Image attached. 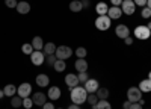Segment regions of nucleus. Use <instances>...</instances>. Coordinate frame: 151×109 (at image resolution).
I'll return each instance as SVG.
<instances>
[{
  "label": "nucleus",
  "instance_id": "obj_1",
  "mask_svg": "<svg viewBox=\"0 0 151 109\" xmlns=\"http://www.w3.org/2000/svg\"><path fill=\"white\" fill-rule=\"evenodd\" d=\"M70 97H71V102H73L74 105H82V103H85L86 99H88V91L85 90V87H79V85H77V87L71 88Z\"/></svg>",
  "mask_w": 151,
  "mask_h": 109
},
{
  "label": "nucleus",
  "instance_id": "obj_2",
  "mask_svg": "<svg viewBox=\"0 0 151 109\" xmlns=\"http://www.w3.org/2000/svg\"><path fill=\"white\" fill-rule=\"evenodd\" d=\"M142 99V91L139 90V87H130L127 91V100L132 103H137Z\"/></svg>",
  "mask_w": 151,
  "mask_h": 109
},
{
  "label": "nucleus",
  "instance_id": "obj_3",
  "mask_svg": "<svg viewBox=\"0 0 151 109\" xmlns=\"http://www.w3.org/2000/svg\"><path fill=\"white\" fill-rule=\"evenodd\" d=\"M55 55H56V58H58V59L67 61L68 58H71L73 50H71V48H70L68 45H59V47H56V52H55Z\"/></svg>",
  "mask_w": 151,
  "mask_h": 109
},
{
  "label": "nucleus",
  "instance_id": "obj_4",
  "mask_svg": "<svg viewBox=\"0 0 151 109\" xmlns=\"http://www.w3.org/2000/svg\"><path fill=\"white\" fill-rule=\"evenodd\" d=\"M133 33H134V38L136 40H142V41L148 40L150 36H151V30L147 26H136V29H134Z\"/></svg>",
  "mask_w": 151,
  "mask_h": 109
},
{
  "label": "nucleus",
  "instance_id": "obj_5",
  "mask_svg": "<svg viewBox=\"0 0 151 109\" xmlns=\"http://www.w3.org/2000/svg\"><path fill=\"white\" fill-rule=\"evenodd\" d=\"M112 24V20L107 15H98V18L95 20V27L98 30H107Z\"/></svg>",
  "mask_w": 151,
  "mask_h": 109
},
{
  "label": "nucleus",
  "instance_id": "obj_6",
  "mask_svg": "<svg viewBox=\"0 0 151 109\" xmlns=\"http://www.w3.org/2000/svg\"><path fill=\"white\" fill-rule=\"evenodd\" d=\"M121 9H122V14H125V15H133L134 11H136V5H134L133 0H122Z\"/></svg>",
  "mask_w": 151,
  "mask_h": 109
},
{
  "label": "nucleus",
  "instance_id": "obj_7",
  "mask_svg": "<svg viewBox=\"0 0 151 109\" xmlns=\"http://www.w3.org/2000/svg\"><path fill=\"white\" fill-rule=\"evenodd\" d=\"M30 61L33 65H42L45 62V53L44 52H40V50H35L32 55H30Z\"/></svg>",
  "mask_w": 151,
  "mask_h": 109
},
{
  "label": "nucleus",
  "instance_id": "obj_8",
  "mask_svg": "<svg viewBox=\"0 0 151 109\" xmlns=\"http://www.w3.org/2000/svg\"><path fill=\"white\" fill-rule=\"evenodd\" d=\"M30 92H32V85L30 83H21L20 87L17 88V94L21 97V99H26V97H29L30 95Z\"/></svg>",
  "mask_w": 151,
  "mask_h": 109
},
{
  "label": "nucleus",
  "instance_id": "obj_9",
  "mask_svg": "<svg viewBox=\"0 0 151 109\" xmlns=\"http://www.w3.org/2000/svg\"><path fill=\"white\" fill-rule=\"evenodd\" d=\"M115 33L118 38L124 40V38H127V36H130V29L125 26V24H118L116 29H115Z\"/></svg>",
  "mask_w": 151,
  "mask_h": 109
},
{
  "label": "nucleus",
  "instance_id": "obj_10",
  "mask_svg": "<svg viewBox=\"0 0 151 109\" xmlns=\"http://www.w3.org/2000/svg\"><path fill=\"white\" fill-rule=\"evenodd\" d=\"M100 88V85L95 79H88L85 82V90L88 91V94H92V92H97V90Z\"/></svg>",
  "mask_w": 151,
  "mask_h": 109
},
{
  "label": "nucleus",
  "instance_id": "obj_11",
  "mask_svg": "<svg viewBox=\"0 0 151 109\" xmlns=\"http://www.w3.org/2000/svg\"><path fill=\"white\" fill-rule=\"evenodd\" d=\"M121 15H122L121 6H112V8H109V11H107V17H109L110 20H118Z\"/></svg>",
  "mask_w": 151,
  "mask_h": 109
},
{
  "label": "nucleus",
  "instance_id": "obj_12",
  "mask_svg": "<svg viewBox=\"0 0 151 109\" xmlns=\"http://www.w3.org/2000/svg\"><path fill=\"white\" fill-rule=\"evenodd\" d=\"M32 100H33V105H36V106H44V103L47 102V95L44 92H35Z\"/></svg>",
  "mask_w": 151,
  "mask_h": 109
},
{
  "label": "nucleus",
  "instance_id": "obj_13",
  "mask_svg": "<svg viewBox=\"0 0 151 109\" xmlns=\"http://www.w3.org/2000/svg\"><path fill=\"white\" fill-rule=\"evenodd\" d=\"M35 82H36V85H38V87H41V88H45V87H48V83H50V79H48V76H47V74H44V73H41V74H38V76H36Z\"/></svg>",
  "mask_w": 151,
  "mask_h": 109
},
{
  "label": "nucleus",
  "instance_id": "obj_14",
  "mask_svg": "<svg viewBox=\"0 0 151 109\" xmlns=\"http://www.w3.org/2000/svg\"><path fill=\"white\" fill-rule=\"evenodd\" d=\"M65 83L68 85L70 88H74V87H77L80 82H79V77H77V76L73 74V73H70V74L65 76Z\"/></svg>",
  "mask_w": 151,
  "mask_h": 109
},
{
  "label": "nucleus",
  "instance_id": "obj_15",
  "mask_svg": "<svg viewBox=\"0 0 151 109\" xmlns=\"http://www.w3.org/2000/svg\"><path fill=\"white\" fill-rule=\"evenodd\" d=\"M47 95H48L50 100H59L60 99V90H59V87H52L48 90Z\"/></svg>",
  "mask_w": 151,
  "mask_h": 109
},
{
  "label": "nucleus",
  "instance_id": "obj_16",
  "mask_svg": "<svg viewBox=\"0 0 151 109\" xmlns=\"http://www.w3.org/2000/svg\"><path fill=\"white\" fill-rule=\"evenodd\" d=\"M74 67H76V70H77L79 73H83V71H88V62H86V59H77L74 62Z\"/></svg>",
  "mask_w": 151,
  "mask_h": 109
},
{
  "label": "nucleus",
  "instance_id": "obj_17",
  "mask_svg": "<svg viewBox=\"0 0 151 109\" xmlns=\"http://www.w3.org/2000/svg\"><path fill=\"white\" fill-rule=\"evenodd\" d=\"M30 44H32V47H33V50H40V52H42V48H44V41H42L41 36H35Z\"/></svg>",
  "mask_w": 151,
  "mask_h": 109
},
{
  "label": "nucleus",
  "instance_id": "obj_18",
  "mask_svg": "<svg viewBox=\"0 0 151 109\" xmlns=\"http://www.w3.org/2000/svg\"><path fill=\"white\" fill-rule=\"evenodd\" d=\"M17 11H18V14H27L30 11V5L27 2H24V0H20L17 5Z\"/></svg>",
  "mask_w": 151,
  "mask_h": 109
},
{
  "label": "nucleus",
  "instance_id": "obj_19",
  "mask_svg": "<svg viewBox=\"0 0 151 109\" xmlns=\"http://www.w3.org/2000/svg\"><path fill=\"white\" fill-rule=\"evenodd\" d=\"M139 90L142 91V94L144 92H151V80L150 79H144L141 83H139Z\"/></svg>",
  "mask_w": 151,
  "mask_h": 109
},
{
  "label": "nucleus",
  "instance_id": "obj_20",
  "mask_svg": "<svg viewBox=\"0 0 151 109\" xmlns=\"http://www.w3.org/2000/svg\"><path fill=\"white\" fill-rule=\"evenodd\" d=\"M95 11L98 15H107V11H109V6L104 3V2H100L97 6H95Z\"/></svg>",
  "mask_w": 151,
  "mask_h": 109
},
{
  "label": "nucleus",
  "instance_id": "obj_21",
  "mask_svg": "<svg viewBox=\"0 0 151 109\" xmlns=\"http://www.w3.org/2000/svg\"><path fill=\"white\" fill-rule=\"evenodd\" d=\"M83 9V5H82V0H73L70 3V11L71 12H80Z\"/></svg>",
  "mask_w": 151,
  "mask_h": 109
},
{
  "label": "nucleus",
  "instance_id": "obj_22",
  "mask_svg": "<svg viewBox=\"0 0 151 109\" xmlns=\"http://www.w3.org/2000/svg\"><path fill=\"white\" fill-rule=\"evenodd\" d=\"M3 92H5V95H6V97H14V95L17 94V88H15V85H12V83L6 85V87L3 88Z\"/></svg>",
  "mask_w": 151,
  "mask_h": 109
},
{
  "label": "nucleus",
  "instance_id": "obj_23",
  "mask_svg": "<svg viewBox=\"0 0 151 109\" xmlns=\"http://www.w3.org/2000/svg\"><path fill=\"white\" fill-rule=\"evenodd\" d=\"M95 94H97V97H98V100H107L109 90H107V88H98Z\"/></svg>",
  "mask_w": 151,
  "mask_h": 109
},
{
  "label": "nucleus",
  "instance_id": "obj_24",
  "mask_svg": "<svg viewBox=\"0 0 151 109\" xmlns=\"http://www.w3.org/2000/svg\"><path fill=\"white\" fill-rule=\"evenodd\" d=\"M44 53L45 55H55V52H56V45H55V43H47V44H44Z\"/></svg>",
  "mask_w": 151,
  "mask_h": 109
},
{
  "label": "nucleus",
  "instance_id": "obj_25",
  "mask_svg": "<svg viewBox=\"0 0 151 109\" xmlns=\"http://www.w3.org/2000/svg\"><path fill=\"white\" fill-rule=\"evenodd\" d=\"M11 106H12V108H20V106H23V99H21L20 95L11 97Z\"/></svg>",
  "mask_w": 151,
  "mask_h": 109
},
{
  "label": "nucleus",
  "instance_id": "obj_26",
  "mask_svg": "<svg viewBox=\"0 0 151 109\" xmlns=\"http://www.w3.org/2000/svg\"><path fill=\"white\" fill-rule=\"evenodd\" d=\"M55 70L58 71V73H62V71H64L65 68H67V65H65V61H62V59H58L56 61V62H55Z\"/></svg>",
  "mask_w": 151,
  "mask_h": 109
},
{
  "label": "nucleus",
  "instance_id": "obj_27",
  "mask_svg": "<svg viewBox=\"0 0 151 109\" xmlns=\"http://www.w3.org/2000/svg\"><path fill=\"white\" fill-rule=\"evenodd\" d=\"M21 52H23L24 55H32L35 50H33L32 44H27V43H26V44H23V45H21Z\"/></svg>",
  "mask_w": 151,
  "mask_h": 109
},
{
  "label": "nucleus",
  "instance_id": "obj_28",
  "mask_svg": "<svg viewBox=\"0 0 151 109\" xmlns=\"http://www.w3.org/2000/svg\"><path fill=\"white\" fill-rule=\"evenodd\" d=\"M86 102H88V105H97L98 103V97H97V94L95 92H92V94H88V99H86Z\"/></svg>",
  "mask_w": 151,
  "mask_h": 109
},
{
  "label": "nucleus",
  "instance_id": "obj_29",
  "mask_svg": "<svg viewBox=\"0 0 151 109\" xmlns=\"http://www.w3.org/2000/svg\"><path fill=\"white\" fill-rule=\"evenodd\" d=\"M97 106H98V109H112V105L107 100H98Z\"/></svg>",
  "mask_w": 151,
  "mask_h": 109
},
{
  "label": "nucleus",
  "instance_id": "obj_30",
  "mask_svg": "<svg viewBox=\"0 0 151 109\" xmlns=\"http://www.w3.org/2000/svg\"><path fill=\"white\" fill-rule=\"evenodd\" d=\"M141 15H142V18H151V9L148 8V6H144L142 8V11H141Z\"/></svg>",
  "mask_w": 151,
  "mask_h": 109
},
{
  "label": "nucleus",
  "instance_id": "obj_31",
  "mask_svg": "<svg viewBox=\"0 0 151 109\" xmlns=\"http://www.w3.org/2000/svg\"><path fill=\"white\" fill-rule=\"evenodd\" d=\"M76 55H77V58H80V59H85V56L88 55V53H86V48H85V47L76 48Z\"/></svg>",
  "mask_w": 151,
  "mask_h": 109
},
{
  "label": "nucleus",
  "instance_id": "obj_32",
  "mask_svg": "<svg viewBox=\"0 0 151 109\" xmlns=\"http://www.w3.org/2000/svg\"><path fill=\"white\" fill-rule=\"evenodd\" d=\"M56 61H58L56 55H45V62H47L48 65H55Z\"/></svg>",
  "mask_w": 151,
  "mask_h": 109
},
{
  "label": "nucleus",
  "instance_id": "obj_33",
  "mask_svg": "<svg viewBox=\"0 0 151 109\" xmlns=\"http://www.w3.org/2000/svg\"><path fill=\"white\" fill-rule=\"evenodd\" d=\"M33 106V100L29 99V97H26V99H23V108H26V109H30Z\"/></svg>",
  "mask_w": 151,
  "mask_h": 109
},
{
  "label": "nucleus",
  "instance_id": "obj_34",
  "mask_svg": "<svg viewBox=\"0 0 151 109\" xmlns=\"http://www.w3.org/2000/svg\"><path fill=\"white\" fill-rule=\"evenodd\" d=\"M77 77H79V82H80V83H85L88 79H89V77H88V71L79 73V76H77Z\"/></svg>",
  "mask_w": 151,
  "mask_h": 109
},
{
  "label": "nucleus",
  "instance_id": "obj_35",
  "mask_svg": "<svg viewBox=\"0 0 151 109\" xmlns=\"http://www.w3.org/2000/svg\"><path fill=\"white\" fill-rule=\"evenodd\" d=\"M5 5L8 8H17L18 2H17V0H5Z\"/></svg>",
  "mask_w": 151,
  "mask_h": 109
},
{
  "label": "nucleus",
  "instance_id": "obj_36",
  "mask_svg": "<svg viewBox=\"0 0 151 109\" xmlns=\"http://www.w3.org/2000/svg\"><path fill=\"white\" fill-rule=\"evenodd\" d=\"M133 2H134V5L136 6H147V2H148V0H133Z\"/></svg>",
  "mask_w": 151,
  "mask_h": 109
},
{
  "label": "nucleus",
  "instance_id": "obj_37",
  "mask_svg": "<svg viewBox=\"0 0 151 109\" xmlns=\"http://www.w3.org/2000/svg\"><path fill=\"white\" fill-rule=\"evenodd\" d=\"M42 109H56V108H55V105H53V103H47V102H45V103H44V106H42Z\"/></svg>",
  "mask_w": 151,
  "mask_h": 109
},
{
  "label": "nucleus",
  "instance_id": "obj_38",
  "mask_svg": "<svg viewBox=\"0 0 151 109\" xmlns=\"http://www.w3.org/2000/svg\"><path fill=\"white\" fill-rule=\"evenodd\" d=\"M124 43H125V45H132L133 44V38L132 36H127V38H124Z\"/></svg>",
  "mask_w": 151,
  "mask_h": 109
},
{
  "label": "nucleus",
  "instance_id": "obj_39",
  "mask_svg": "<svg viewBox=\"0 0 151 109\" xmlns=\"http://www.w3.org/2000/svg\"><path fill=\"white\" fill-rule=\"evenodd\" d=\"M82 5H83V9L89 8V5H91V0H82Z\"/></svg>",
  "mask_w": 151,
  "mask_h": 109
},
{
  "label": "nucleus",
  "instance_id": "obj_40",
  "mask_svg": "<svg viewBox=\"0 0 151 109\" xmlns=\"http://www.w3.org/2000/svg\"><path fill=\"white\" fill-rule=\"evenodd\" d=\"M130 106H132V102H129V100L122 103V109H130Z\"/></svg>",
  "mask_w": 151,
  "mask_h": 109
},
{
  "label": "nucleus",
  "instance_id": "obj_41",
  "mask_svg": "<svg viewBox=\"0 0 151 109\" xmlns=\"http://www.w3.org/2000/svg\"><path fill=\"white\" fill-rule=\"evenodd\" d=\"M130 109H142V105H139V103H132Z\"/></svg>",
  "mask_w": 151,
  "mask_h": 109
},
{
  "label": "nucleus",
  "instance_id": "obj_42",
  "mask_svg": "<svg viewBox=\"0 0 151 109\" xmlns=\"http://www.w3.org/2000/svg\"><path fill=\"white\" fill-rule=\"evenodd\" d=\"M110 2H112V5H113V6H121L122 0H110Z\"/></svg>",
  "mask_w": 151,
  "mask_h": 109
},
{
  "label": "nucleus",
  "instance_id": "obj_43",
  "mask_svg": "<svg viewBox=\"0 0 151 109\" xmlns=\"http://www.w3.org/2000/svg\"><path fill=\"white\" fill-rule=\"evenodd\" d=\"M68 109H80V105H74V103H73V105L68 106Z\"/></svg>",
  "mask_w": 151,
  "mask_h": 109
},
{
  "label": "nucleus",
  "instance_id": "obj_44",
  "mask_svg": "<svg viewBox=\"0 0 151 109\" xmlns=\"http://www.w3.org/2000/svg\"><path fill=\"white\" fill-rule=\"evenodd\" d=\"M5 97V92H3V90H0V99H3Z\"/></svg>",
  "mask_w": 151,
  "mask_h": 109
},
{
  "label": "nucleus",
  "instance_id": "obj_45",
  "mask_svg": "<svg viewBox=\"0 0 151 109\" xmlns=\"http://www.w3.org/2000/svg\"><path fill=\"white\" fill-rule=\"evenodd\" d=\"M147 5H148V8L151 9V0H148V2H147Z\"/></svg>",
  "mask_w": 151,
  "mask_h": 109
},
{
  "label": "nucleus",
  "instance_id": "obj_46",
  "mask_svg": "<svg viewBox=\"0 0 151 109\" xmlns=\"http://www.w3.org/2000/svg\"><path fill=\"white\" fill-rule=\"evenodd\" d=\"M147 27H148V29H150V30H151V21H150V23H148V26H147Z\"/></svg>",
  "mask_w": 151,
  "mask_h": 109
},
{
  "label": "nucleus",
  "instance_id": "obj_47",
  "mask_svg": "<svg viewBox=\"0 0 151 109\" xmlns=\"http://www.w3.org/2000/svg\"><path fill=\"white\" fill-rule=\"evenodd\" d=\"M92 109H98V106L97 105H92Z\"/></svg>",
  "mask_w": 151,
  "mask_h": 109
},
{
  "label": "nucleus",
  "instance_id": "obj_48",
  "mask_svg": "<svg viewBox=\"0 0 151 109\" xmlns=\"http://www.w3.org/2000/svg\"><path fill=\"white\" fill-rule=\"evenodd\" d=\"M148 79H150V80H151V71H150V74H148Z\"/></svg>",
  "mask_w": 151,
  "mask_h": 109
}]
</instances>
